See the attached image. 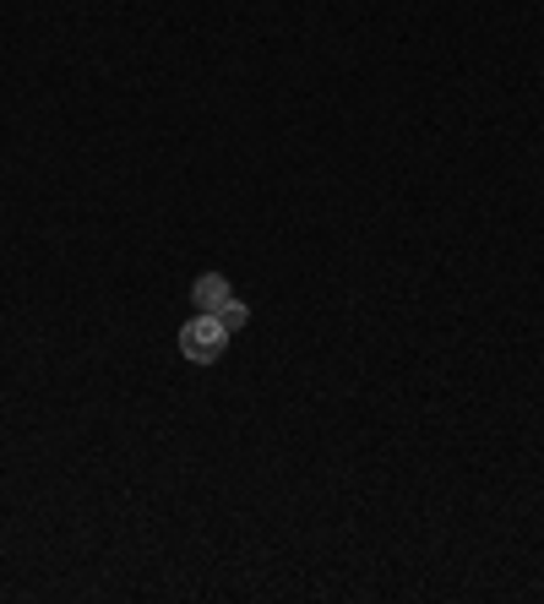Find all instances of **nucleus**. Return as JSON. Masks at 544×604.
I'll return each mask as SVG.
<instances>
[{"label": "nucleus", "mask_w": 544, "mask_h": 604, "mask_svg": "<svg viewBox=\"0 0 544 604\" xmlns=\"http://www.w3.org/2000/svg\"><path fill=\"white\" fill-rule=\"evenodd\" d=\"M224 349H229V327H224L213 311H197V316L180 327V354H186L191 365H213Z\"/></svg>", "instance_id": "1"}, {"label": "nucleus", "mask_w": 544, "mask_h": 604, "mask_svg": "<svg viewBox=\"0 0 544 604\" xmlns=\"http://www.w3.org/2000/svg\"><path fill=\"white\" fill-rule=\"evenodd\" d=\"M229 300H235V294H229V278H218V273H202L197 289H191V305H202V311H213V316H218Z\"/></svg>", "instance_id": "2"}, {"label": "nucleus", "mask_w": 544, "mask_h": 604, "mask_svg": "<svg viewBox=\"0 0 544 604\" xmlns=\"http://www.w3.org/2000/svg\"><path fill=\"white\" fill-rule=\"evenodd\" d=\"M218 322H224V327H229V332H240V327H245V322H251V311H245V305H240V300H229V305H224V311H218Z\"/></svg>", "instance_id": "3"}]
</instances>
